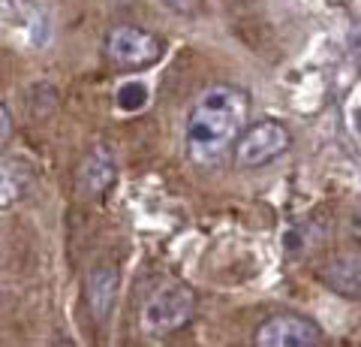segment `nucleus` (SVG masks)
<instances>
[{"label": "nucleus", "mask_w": 361, "mask_h": 347, "mask_svg": "<svg viewBox=\"0 0 361 347\" xmlns=\"http://www.w3.org/2000/svg\"><path fill=\"white\" fill-rule=\"evenodd\" d=\"M250 127V94L238 85L217 82L196 97L184 124V148L190 163L211 170L235 151L241 133Z\"/></svg>", "instance_id": "obj_1"}, {"label": "nucleus", "mask_w": 361, "mask_h": 347, "mask_svg": "<svg viewBox=\"0 0 361 347\" xmlns=\"http://www.w3.org/2000/svg\"><path fill=\"white\" fill-rule=\"evenodd\" d=\"M196 305L199 296L190 284L184 281L163 284L145 299L139 311V329L145 339H169V335L190 327V320L196 317Z\"/></svg>", "instance_id": "obj_2"}, {"label": "nucleus", "mask_w": 361, "mask_h": 347, "mask_svg": "<svg viewBox=\"0 0 361 347\" xmlns=\"http://www.w3.org/2000/svg\"><path fill=\"white\" fill-rule=\"evenodd\" d=\"M106 58L118 70H148L166 54V40L142 25H115L106 33Z\"/></svg>", "instance_id": "obj_3"}, {"label": "nucleus", "mask_w": 361, "mask_h": 347, "mask_svg": "<svg viewBox=\"0 0 361 347\" xmlns=\"http://www.w3.org/2000/svg\"><path fill=\"white\" fill-rule=\"evenodd\" d=\"M289 148H292L289 127L277 118H262V121H253V124L241 133L232 158L241 170H259V166H268L271 160L283 158Z\"/></svg>", "instance_id": "obj_4"}, {"label": "nucleus", "mask_w": 361, "mask_h": 347, "mask_svg": "<svg viewBox=\"0 0 361 347\" xmlns=\"http://www.w3.org/2000/svg\"><path fill=\"white\" fill-rule=\"evenodd\" d=\"M253 344L259 347H319L325 344L322 327L310 317L295 314V311H280L271 314L256 327Z\"/></svg>", "instance_id": "obj_5"}, {"label": "nucleus", "mask_w": 361, "mask_h": 347, "mask_svg": "<svg viewBox=\"0 0 361 347\" xmlns=\"http://www.w3.org/2000/svg\"><path fill=\"white\" fill-rule=\"evenodd\" d=\"M118 287H121L118 266L103 263V266L90 269L85 296H87V308H90V314H94L97 323H106L111 317V308H115V299H118Z\"/></svg>", "instance_id": "obj_6"}, {"label": "nucleus", "mask_w": 361, "mask_h": 347, "mask_svg": "<svg viewBox=\"0 0 361 347\" xmlns=\"http://www.w3.org/2000/svg\"><path fill=\"white\" fill-rule=\"evenodd\" d=\"M115 178H118L115 154H111L106 145H94V148L85 154L82 166H78V187H82V194L103 196L106 190L115 184Z\"/></svg>", "instance_id": "obj_7"}, {"label": "nucleus", "mask_w": 361, "mask_h": 347, "mask_svg": "<svg viewBox=\"0 0 361 347\" xmlns=\"http://www.w3.org/2000/svg\"><path fill=\"white\" fill-rule=\"evenodd\" d=\"M319 278L331 293L361 302V254H341L322 266Z\"/></svg>", "instance_id": "obj_8"}, {"label": "nucleus", "mask_w": 361, "mask_h": 347, "mask_svg": "<svg viewBox=\"0 0 361 347\" xmlns=\"http://www.w3.org/2000/svg\"><path fill=\"white\" fill-rule=\"evenodd\" d=\"M27 190V175L21 170V163H4V208H9L16 199L25 196Z\"/></svg>", "instance_id": "obj_9"}, {"label": "nucleus", "mask_w": 361, "mask_h": 347, "mask_svg": "<svg viewBox=\"0 0 361 347\" xmlns=\"http://www.w3.org/2000/svg\"><path fill=\"white\" fill-rule=\"evenodd\" d=\"M145 100H148V88H145L142 82H130V85H123V88H121L118 106H121L123 112H135V109H142V106H145Z\"/></svg>", "instance_id": "obj_10"}, {"label": "nucleus", "mask_w": 361, "mask_h": 347, "mask_svg": "<svg viewBox=\"0 0 361 347\" xmlns=\"http://www.w3.org/2000/svg\"><path fill=\"white\" fill-rule=\"evenodd\" d=\"M154 4H160L163 9H169L175 16H196V9H199V0H154Z\"/></svg>", "instance_id": "obj_11"}, {"label": "nucleus", "mask_w": 361, "mask_h": 347, "mask_svg": "<svg viewBox=\"0 0 361 347\" xmlns=\"http://www.w3.org/2000/svg\"><path fill=\"white\" fill-rule=\"evenodd\" d=\"M0 124H4V133H0V139H4V145H6L9 136H13V115H9V106H6V103L0 106Z\"/></svg>", "instance_id": "obj_12"}, {"label": "nucleus", "mask_w": 361, "mask_h": 347, "mask_svg": "<svg viewBox=\"0 0 361 347\" xmlns=\"http://www.w3.org/2000/svg\"><path fill=\"white\" fill-rule=\"evenodd\" d=\"M349 236L361 245V208H355V215L349 218Z\"/></svg>", "instance_id": "obj_13"}]
</instances>
